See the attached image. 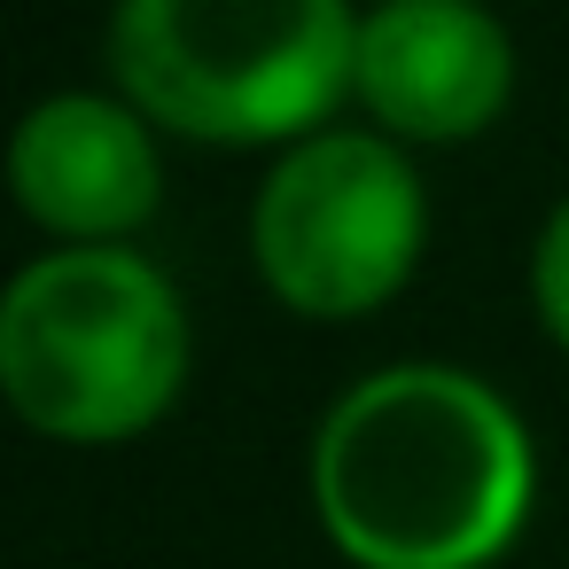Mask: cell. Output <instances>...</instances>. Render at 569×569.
I'll use <instances>...</instances> for the list:
<instances>
[{
	"label": "cell",
	"instance_id": "4",
	"mask_svg": "<svg viewBox=\"0 0 569 569\" xmlns=\"http://www.w3.org/2000/svg\"><path fill=\"white\" fill-rule=\"evenodd\" d=\"M250 242L281 305L312 320L375 312L421 258V180L375 133H312L273 164Z\"/></svg>",
	"mask_w": 569,
	"mask_h": 569
},
{
	"label": "cell",
	"instance_id": "7",
	"mask_svg": "<svg viewBox=\"0 0 569 569\" xmlns=\"http://www.w3.org/2000/svg\"><path fill=\"white\" fill-rule=\"evenodd\" d=\"M530 297H538V320H546V336L569 351V203L546 219V234H538V258H530Z\"/></svg>",
	"mask_w": 569,
	"mask_h": 569
},
{
	"label": "cell",
	"instance_id": "1",
	"mask_svg": "<svg viewBox=\"0 0 569 569\" xmlns=\"http://www.w3.org/2000/svg\"><path fill=\"white\" fill-rule=\"evenodd\" d=\"M312 499L359 569H483L530 507L522 421L460 367H382L336 398Z\"/></svg>",
	"mask_w": 569,
	"mask_h": 569
},
{
	"label": "cell",
	"instance_id": "5",
	"mask_svg": "<svg viewBox=\"0 0 569 569\" xmlns=\"http://www.w3.org/2000/svg\"><path fill=\"white\" fill-rule=\"evenodd\" d=\"M359 102L406 141H468L515 87V48L476 0H382L359 24Z\"/></svg>",
	"mask_w": 569,
	"mask_h": 569
},
{
	"label": "cell",
	"instance_id": "2",
	"mask_svg": "<svg viewBox=\"0 0 569 569\" xmlns=\"http://www.w3.org/2000/svg\"><path fill=\"white\" fill-rule=\"evenodd\" d=\"M110 63L188 141H289L343 102L359 24L343 0H118Z\"/></svg>",
	"mask_w": 569,
	"mask_h": 569
},
{
	"label": "cell",
	"instance_id": "3",
	"mask_svg": "<svg viewBox=\"0 0 569 569\" xmlns=\"http://www.w3.org/2000/svg\"><path fill=\"white\" fill-rule=\"evenodd\" d=\"M188 375V320L157 266L79 242L17 273L0 305V382L17 413L63 445L149 429Z\"/></svg>",
	"mask_w": 569,
	"mask_h": 569
},
{
	"label": "cell",
	"instance_id": "6",
	"mask_svg": "<svg viewBox=\"0 0 569 569\" xmlns=\"http://www.w3.org/2000/svg\"><path fill=\"white\" fill-rule=\"evenodd\" d=\"M9 172H17V203L40 227L79 234V242L141 227L164 196V172H157V149H149L141 118L102 102V94L40 102L17 133Z\"/></svg>",
	"mask_w": 569,
	"mask_h": 569
}]
</instances>
